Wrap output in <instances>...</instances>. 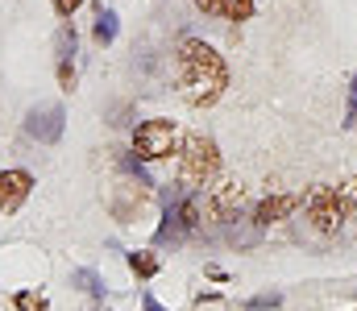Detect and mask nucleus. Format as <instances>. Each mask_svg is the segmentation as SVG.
Masks as SVG:
<instances>
[{"label": "nucleus", "instance_id": "7", "mask_svg": "<svg viewBox=\"0 0 357 311\" xmlns=\"http://www.w3.org/2000/svg\"><path fill=\"white\" fill-rule=\"evenodd\" d=\"M208 216L212 220H220V224H229V220H237V212H241V187L237 183H220V187H212V196H208Z\"/></svg>", "mask_w": 357, "mask_h": 311}, {"label": "nucleus", "instance_id": "11", "mask_svg": "<svg viewBox=\"0 0 357 311\" xmlns=\"http://www.w3.org/2000/svg\"><path fill=\"white\" fill-rule=\"evenodd\" d=\"M71 282H75L79 291H88L91 299H104V278H100L96 270H75V274H71Z\"/></svg>", "mask_w": 357, "mask_h": 311}, {"label": "nucleus", "instance_id": "12", "mask_svg": "<svg viewBox=\"0 0 357 311\" xmlns=\"http://www.w3.org/2000/svg\"><path fill=\"white\" fill-rule=\"evenodd\" d=\"M129 270L137 278H154L158 274V253H129Z\"/></svg>", "mask_w": 357, "mask_h": 311}, {"label": "nucleus", "instance_id": "19", "mask_svg": "<svg viewBox=\"0 0 357 311\" xmlns=\"http://www.w3.org/2000/svg\"><path fill=\"white\" fill-rule=\"evenodd\" d=\"M142 311H167V308H162V303H158L154 295H146V299H142Z\"/></svg>", "mask_w": 357, "mask_h": 311}, {"label": "nucleus", "instance_id": "3", "mask_svg": "<svg viewBox=\"0 0 357 311\" xmlns=\"http://www.w3.org/2000/svg\"><path fill=\"white\" fill-rule=\"evenodd\" d=\"M133 154L146 158V162H162V158L178 154L175 120H142L137 133H133Z\"/></svg>", "mask_w": 357, "mask_h": 311}, {"label": "nucleus", "instance_id": "4", "mask_svg": "<svg viewBox=\"0 0 357 311\" xmlns=\"http://www.w3.org/2000/svg\"><path fill=\"white\" fill-rule=\"evenodd\" d=\"M63 120H67L63 104H38V108H29V112H25V133H29L33 141L54 145V141L63 137Z\"/></svg>", "mask_w": 357, "mask_h": 311}, {"label": "nucleus", "instance_id": "1", "mask_svg": "<svg viewBox=\"0 0 357 311\" xmlns=\"http://www.w3.org/2000/svg\"><path fill=\"white\" fill-rule=\"evenodd\" d=\"M225 83H229L225 58L208 42L187 38L178 46V92H183V100L191 104V108H208V104L220 100Z\"/></svg>", "mask_w": 357, "mask_h": 311}, {"label": "nucleus", "instance_id": "20", "mask_svg": "<svg viewBox=\"0 0 357 311\" xmlns=\"http://www.w3.org/2000/svg\"><path fill=\"white\" fill-rule=\"evenodd\" d=\"M270 303H278V295H258L254 299V308H270Z\"/></svg>", "mask_w": 357, "mask_h": 311}, {"label": "nucleus", "instance_id": "9", "mask_svg": "<svg viewBox=\"0 0 357 311\" xmlns=\"http://www.w3.org/2000/svg\"><path fill=\"white\" fill-rule=\"evenodd\" d=\"M116 29H121V17H116L112 8H100V13H96V25H91V38H96L100 46H112V42H116Z\"/></svg>", "mask_w": 357, "mask_h": 311}, {"label": "nucleus", "instance_id": "16", "mask_svg": "<svg viewBox=\"0 0 357 311\" xmlns=\"http://www.w3.org/2000/svg\"><path fill=\"white\" fill-rule=\"evenodd\" d=\"M59 83L63 92H75V63H59Z\"/></svg>", "mask_w": 357, "mask_h": 311}, {"label": "nucleus", "instance_id": "8", "mask_svg": "<svg viewBox=\"0 0 357 311\" xmlns=\"http://www.w3.org/2000/svg\"><path fill=\"white\" fill-rule=\"evenodd\" d=\"M295 207H299L295 196H266V200L258 204V212H254V224H258V228H266V224L282 220V216H287V212H295Z\"/></svg>", "mask_w": 357, "mask_h": 311}, {"label": "nucleus", "instance_id": "6", "mask_svg": "<svg viewBox=\"0 0 357 311\" xmlns=\"http://www.w3.org/2000/svg\"><path fill=\"white\" fill-rule=\"evenodd\" d=\"M33 191V175L29 170H0V212H17Z\"/></svg>", "mask_w": 357, "mask_h": 311}, {"label": "nucleus", "instance_id": "14", "mask_svg": "<svg viewBox=\"0 0 357 311\" xmlns=\"http://www.w3.org/2000/svg\"><path fill=\"white\" fill-rule=\"evenodd\" d=\"M229 21H250L254 17V0H229Z\"/></svg>", "mask_w": 357, "mask_h": 311}, {"label": "nucleus", "instance_id": "10", "mask_svg": "<svg viewBox=\"0 0 357 311\" xmlns=\"http://www.w3.org/2000/svg\"><path fill=\"white\" fill-rule=\"evenodd\" d=\"M54 50H59V54H54L59 63H71V58H75V25H63V29L54 33Z\"/></svg>", "mask_w": 357, "mask_h": 311}, {"label": "nucleus", "instance_id": "5", "mask_svg": "<svg viewBox=\"0 0 357 311\" xmlns=\"http://www.w3.org/2000/svg\"><path fill=\"white\" fill-rule=\"evenodd\" d=\"M307 216H312V224H316L320 232H337L341 220H345V207H341V200H337L333 187H312V191H307Z\"/></svg>", "mask_w": 357, "mask_h": 311}, {"label": "nucleus", "instance_id": "15", "mask_svg": "<svg viewBox=\"0 0 357 311\" xmlns=\"http://www.w3.org/2000/svg\"><path fill=\"white\" fill-rule=\"evenodd\" d=\"M195 8L208 13V17H225L229 13V0H195Z\"/></svg>", "mask_w": 357, "mask_h": 311}, {"label": "nucleus", "instance_id": "13", "mask_svg": "<svg viewBox=\"0 0 357 311\" xmlns=\"http://www.w3.org/2000/svg\"><path fill=\"white\" fill-rule=\"evenodd\" d=\"M121 166H125V170H129L142 187H154V179H150V175H146V166L137 162V154H125V158H121Z\"/></svg>", "mask_w": 357, "mask_h": 311}, {"label": "nucleus", "instance_id": "2", "mask_svg": "<svg viewBox=\"0 0 357 311\" xmlns=\"http://www.w3.org/2000/svg\"><path fill=\"white\" fill-rule=\"evenodd\" d=\"M178 162H183V183H195V187H204V183H212V179L220 175V150H216V141L204 137V133H191V137L183 141Z\"/></svg>", "mask_w": 357, "mask_h": 311}, {"label": "nucleus", "instance_id": "18", "mask_svg": "<svg viewBox=\"0 0 357 311\" xmlns=\"http://www.w3.org/2000/svg\"><path fill=\"white\" fill-rule=\"evenodd\" d=\"M79 4H84V0H54V13H59V17H71Z\"/></svg>", "mask_w": 357, "mask_h": 311}, {"label": "nucleus", "instance_id": "17", "mask_svg": "<svg viewBox=\"0 0 357 311\" xmlns=\"http://www.w3.org/2000/svg\"><path fill=\"white\" fill-rule=\"evenodd\" d=\"M13 303H17V308H21V311H29V308L46 311V303H33V295H29V291H21V295H17V299H13Z\"/></svg>", "mask_w": 357, "mask_h": 311}]
</instances>
